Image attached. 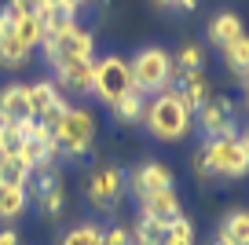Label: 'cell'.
<instances>
[{"mask_svg":"<svg viewBox=\"0 0 249 245\" xmlns=\"http://www.w3.org/2000/svg\"><path fill=\"white\" fill-rule=\"evenodd\" d=\"M191 169L198 179H242L249 176V143L246 136H220L205 139L191 154Z\"/></svg>","mask_w":249,"mask_h":245,"instance_id":"obj_1","label":"cell"},{"mask_svg":"<svg viewBox=\"0 0 249 245\" xmlns=\"http://www.w3.org/2000/svg\"><path fill=\"white\" fill-rule=\"evenodd\" d=\"M147 132L158 143H183L191 132H195V114L179 103L176 92H161L147 99V114H143Z\"/></svg>","mask_w":249,"mask_h":245,"instance_id":"obj_2","label":"cell"},{"mask_svg":"<svg viewBox=\"0 0 249 245\" xmlns=\"http://www.w3.org/2000/svg\"><path fill=\"white\" fill-rule=\"evenodd\" d=\"M95 132H99V124H95V114L88 106H66L62 110V117L52 124V136H55V150H59V158H85L88 150H92L95 143Z\"/></svg>","mask_w":249,"mask_h":245,"instance_id":"obj_3","label":"cell"},{"mask_svg":"<svg viewBox=\"0 0 249 245\" xmlns=\"http://www.w3.org/2000/svg\"><path fill=\"white\" fill-rule=\"evenodd\" d=\"M128 73H132V88H136V92H143L147 99H150V95L169 92L172 81H176L172 55L165 52V48H158V44L140 48V52L128 59Z\"/></svg>","mask_w":249,"mask_h":245,"instance_id":"obj_4","label":"cell"},{"mask_svg":"<svg viewBox=\"0 0 249 245\" xmlns=\"http://www.w3.org/2000/svg\"><path fill=\"white\" fill-rule=\"evenodd\" d=\"M40 55H44L48 70H59L62 62H92L95 59V33L88 26L73 22L59 33H48L40 40Z\"/></svg>","mask_w":249,"mask_h":245,"instance_id":"obj_5","label":"cell"},{"mask_svg":"<svg viewBox=\"0 0 249 245\" xmlns=\"http://www.w3.org/2000/svg\"><path fill=\"white\" fill-rule=\"evenodd\" d=\"M132 92V73H128V59L121 55H103L92 62V95L107 106Z\"/></svg>","mask_w":249,"mask_h":245,"instance_id":"obj_6","label":"cell"},{"mask_svg":"<svg viewBox=\"0 0 249 245\" xmlns=\"http://www.w3.org/2000/svg\"><path fill=\"white\" fill-rule=\"evenodd\" d=\"M85 194L99 212H114L124 201V194H128L124 169H117V165H95V169L88 172V179H85Z\"/></svg>","mask_w":249,"mask_h":245,"instance_id":"obj_7","label":"cell"},{"mask_svg":"<svg viewBox=\"0 0 249 245\" xmlns=\"http://www.w3.org/2000/svg\"><path fill=\"white\" fill-rule=\"evenodd\" d=\"M124 183H128V194H132L136 201H147L154 198V194L161 191H176V172L165 165V161H140L132 172H124Z\"/></svg>","mask_w":249,"mask_h":245,"instance_id":"obj_8","label":"cell"},{"mask_svg":"<svg viewBox=\"0 0 249 245\" xmlns=\"http://www.w3.org/2000/svg\"><path fill=\"white\" fill-rule=\"evenodd\" d=\"M198 128L205 139H220V136H238V110L227 95H213L202 110L195 114Z\"/></svg>","mask_w":249,"mask_h":245,"instance_id":"obj_9","label":"cell"},{"mask_svg":"<svg viewBox=\"0 0 249 245\" xmlns=\"http://www.w3.org/2000/svg\"><path fill=\"white\" fill-rule=\"evenodd\" d=\"M66 106H70V103L55 88V81L44 77V81H33L30 85V117H37V121H44V124H55Z\"/></svg>","mask_w":249,"mask_h":245,"instance_id":"obj_10","label":"cell"},{"mask_svg":"<svg viewBox=\"0 0 249 245\" xmlns=\"http://www.w3.org/2000/svg\"><path fill=\"white\" fill-rule=\"evenodd\" d=\"M92 62H62L59 70H52L55 88H59L66 99H88V95H92Z\"/></svg>","mask_w":249,"mask_h":245,"instance_id":"obj_11","label":"cell"},{"mask_svg":"<svg viewBox=\"0 0 249 245\" xmlns=\"http://www.w3.org/2000/svg\"><path fill=\"white\" fill-rule=\"evenodd\" d=\"M30 48L15 37V15L8 8H0V66L4 70H22L30 62Z\"/></svg>","mask_w":249,"mask_h":245,"instance_id":"obj_12","label":"cell"},{"mask_svg":"<svg viewBox=\"0 0 249 245\" xmlns=\"http://www.w3.org/2000/svg\"><path fill=\"white\" fill-rule=\"evenodd\" d=\"M169 92H176L179 103H183L191 114H198V110H202L205 103L213 99V85H209V77H205V70H195V73H179L176 81H172Z\"/></svg>","mask_w":249,"mask_h":245,"instance_id":"obj_13","label":"cell"},{"mask_svg":"<svg viewBox=\"0 0 249 245\" xmlns=\"http://www.w3.org/2000/svg\"><path fill=\"white\" fill-rule=\"evenodd\" d=\"M140 216H143V220H150V223L169 227L172 220H179V216H183V201H179L176 191H161V194H154V198L140 201Z\"/></svg>","mask_w":249,"mask_h":245,"instance_id":"obj_14","label":"cell"},{"mask_svg":"<svg viewBox=\"0 0 249 245\" xmlns=\"http://www.w3.org/2000/svg\"><path fill=\"white\" fill-rule=\"evenodd\" d=\"M30 117V85L11 81L0 88V121H26Z\"/></svg>","mask_w":249,"mask_h":245,"instance_id":"obj_15","label":"cell"},{"mask_svg":"<svg viewBox=\"0 0 249 245\" xmlns=\"http://www.w3.org/2000/svg\"><path fill=\"white\" fill-rule=\"evenodd\" d=\"M242 33H246V26H242V18L234 15V11H216V15L209 18V26H205V40L216 48H227L231 40H238Z\"/></svg>","mask_w":249,"mask_h":245,"instance_id":"obj_16","label":"cell"},{"mask_svg":"<svg viewBox=\"0 0 249 245\" xmlns=\"http://www.w3.org/2000/svg\"><path fill=\"white\" fill-rule=\"evenodd\" d=\"M110 114H114L117 124H128V128H132V124H143V114H147V95L132 88L124 99H117L114 106H110Z\"/></svg>","mask_w":249,"mask_h":245,"instance_id":"obj_17","label":"cell"},{"mask_svg":"<svg viewBox=\"0 0 249 245\" xmlns=\"http://www.w3.org/2000/svg\"><path fill=\"white\" fill-rule=\"evenodd\" d=\"M216 234L224 238V242H231V245H249V209H234V212H227L224 220H220Z\"/></svg>","mask_w":249,"mask_h":245,"instance_id":"obj_18","label":"cell"},{"mask_svg":"<svg viewBox=\"0 0 249 245\" xmlns=\"http://www.w3.org/2000/svg\"><path fill=\"white\" fill-rule=\"evenodd\" d=\"M26 209H30V194H26V187H4V183H0V220L11 227Z\"/></svg>","mask_w":249,"mask_h":245,"instance_id":"obj_19","label":"cell"},{"mask_svg":"<svg viewBox=\"0 0 249 245\" xmlns=\"http://www.w3.org/2000/svg\"><path fill=\"white\" fill-rule=\"evenodd\" d=\"M220 55H224V66L242 81V77L249 73V33H242L238 40H231L227 48H220Z\"/></svg>","mask_w":249,"mask_h":245,"instance_id":"obj_20","label":"cell"},{"mask_svg":"<svg viewBox=\"0 0 249 245\" xmlns=\"http://www.w3.org/2000/svg\"><path fill=\"white\" fill-rule=\"evenodd\" d=\"M172 70H176V77L179 73H195V70H205V48L198 44V40H187V44L172 55Z\"/></svg>","mask_w":249,"mask_h":245,"instance_id":"obj_21","label":"cell"},{"mask_svg":"<svg viewBox=\"0 0 249 245\" xmlns=\"http://www.w3.org/2000/svg\"><path fill=\"white\" fill-rule=\"evenodd\" d=\"M30 165H26L18 154H11V158H0V183L4 187H26V179H30Z\"/></svg>","mask_w":249,"mask_h":245,"instance_id":"obj_22","label":"cell"},{"mask_svg":"<svg viewBox=\"0 0 249 245\" xmlns=\"http://www.w3.org/2000/svg\"><path fill=\"white\" fill-rule=\"evenodd\" d=\"M161 245H198V230H195V223L187 220V216L172 220L169 227H165V234H161Z\"/></svg>","mask_w":249,"mask_h":245,"instance_id":"obj_23","label":"cell"},{"mask_svg":"<svg viewBox=\"0 0 249 245\" xmlns=\"http://www.w3.org/2000/svg\"><path fill=\"white\" fill-rule=\"evenodd\" d=\"M15 37L22 40L30 52H37L40 40H44V26H40V18H30V15H15Z\"/></svg>","mask_w":249,"mask_h":245,"instance_id":"obj_24","label":"cell"},{"mask_svg":"<svg viewBox=\"0 0 249 245\" xmlns=\"http://www.w3.org/2000/svg\"><path fill=\"white\" fill-rule=\"evenodd\" d=\"M59 245H103V227H95V223H77V227H70L59 238Z\"/></svg>","mask_w":249,"mask_h":245,"instance_id":"obj_25","label":"cell"},{"mask_svg":"<svg viewBox=\"0 0 249 245\" xmlns=\"http://www.w3.org/2000/svg\"><path fill=\"white\" fill-rule=\"evenodd\" d=\"M22 121H0V154L11 158V154L22 150Z\"/></svg>","mask_w":249,"mask_h":245,"instance_id":"obj_26","label":"cell"},{"mask_svg":"<svg viewBox=\"0 0 249 245\" xmlns=\"http://www.w3.org/2000/svg\"><path fill=\"white\" fill-rule=\"evenodd\" d=\"M33 205L40 209V212L48 216V220H55V216H62V209H66V183L62 187H52V191H44Z\"/></svg>","mask_w":249,"mask_h":245,"instance_id":"obj_27","label":"cell"},{"mask_svg":"<svg viewBox=\"0 0 249 245\" xmlns=\"http://www.w3.org/2000/svg\"><path fill=\"white\" fill-rule=\"evenodd\" d=\"M132 230V245H161V234H165V227L161 223H150V220H136V227H128Z\"/></svg>","mask_w":249,"mask_h":245,"instance_id":"obj_28","label":"cell"},{"mask_svg":"<svg viewBox=\"0 0 249 245\" xmlns=\"http://www.w3.org/2000/svg\"><path fill=\"white\" fill-rule=\"evenodd\" d=\"M4 8H8L11 15H30V18H40V11H44V0H8Z\"/></svg>","mask_w":249,"mask_h":245,"instance_id":"obj_29","label":"cell"},{"mask_svg":"<svg viewBox=\"0 0 249 245\" xmlns=\"http://www.w3.org/2000/svg\"><path fill=\"white\" fill-rule=\"evenodd\" d=\"M103 245H132V230L128 227H107L103 230Z\"/></svg>","mask_w":249,"mask_h":245,"instance_id":"obj_30","label":"cell"},{"mask_svg":"<svg viewBox=\"0 0 249 245\" xmlns=\"http://www.w3.org/2000/svg\"><path fill=\"white\" fill-rule=\"evenodd\" d=\"M154 4H158V8H165V11H176L179 8V0H154Z\"/></svg>","mask_w":249,"mask_h":245,"instance_id":"obj_31","label":"cell"},{"mask_svg":"<svg viewBox=\"0 0 249 245\" xmlns=\"http://www.w3.org/2000/svg\"><path fill=\"white\" fill-rule=\"evenodd\" d=\"M198 8V0H179V8L176 11H195Z\"/></svg>","mask_w":249,"mask_h":245,"instance_id":"obj_32","label":"cell"},{"mask_svg":"<svg viewBox=\"0 0 249 245\" xmlns=\"http://www.w3.org/2000/svg\"><path fill=\"white\" fill-rule=\"evenodd\" d=\"M209 245H231V242H224L220 234H213V238H209Z\"/></svg>","mask_w":249,"mask_h":245,"instance_id":"obj_33","label":"cell"},{"mask_svg":"<svg viewBox=\"0 0 249 245\" xmlns=\"http://www.w3.org/2000/svg\"><path fill=\"white\" fill-rule=\"evenodd\" d=\"M242 85H246V110H249V73L242 77Z\"/></svg>","mask_w":249,"mask_h":245,"instance_id":"obj_34","label":"cell"},{"mask_svg":"<svg viewBox=\"0 0 249 245\" xmlns=\"http://www.w3.org/2000/svg\"><path fill=\"white\" fill-rule=\"evenodd\" d=\"M242 136H246V143H249V128H246V132H242Z\"/></svg>","mask_w":249,"mask_h":245,"instance_id":"obj_35","label":"cell"},{"mask_svg":"<svg viewBox=\"0 0 249 245\" xmlns=\"http://www.w3.org/2000/svg\"><path fill=\"white\" fill-rule=\"evenodd\" d=\"M81 4H92V0H81Z\"/></svg>","mask_w":249,"mask_h":245,"instance_id":"obj_36","label":"cell"}]
</instances>
